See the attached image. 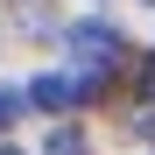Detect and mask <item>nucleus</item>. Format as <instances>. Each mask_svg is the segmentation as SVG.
Returning a JSON list of instances; mask_svg holds the SVG:
<instances>
[{
  "mask_svg": "<svg viewBox=\"0 0 155 155\" xmlns=\"http://www.w3.org/2000/svg\"><path fill=\"white\" fill-rule=\"evenodd\" d=\"M64 42H71V49H92V64H113L120 49H127V42H120V28H106V21H78Z\"/></svg>",
  "mask_w": 155,
  "mask_h": 155,
  "instance_id": "f257e3e1",
  "label": "nucleus"
},
{
  "mask_svg": "<svg viewBox=\"0 0 155 155\" xmlns=\"http://www.w3.org/2000/svg\"><path fill=\"white\" fill-rule=\"evenodd\" d=\"M28 99H35V106H42V113H64V106H71V99H78V85H71V78H57V71H42V78H35V85H28Z\"/></svg>",
  "mask_w": 155,
  "mask_h": 155,
  "instance_id": "f03ea898",
  "label": "nucleus"
},
{
  "mask_svg": "<svg viewBox=\"0 0 155 155\" xmlns=\"http://www.w3.org/2000/svg\"><path fill=\"white\" fill-rule=\"evenodd\" d=\"M49 155H92V141L78 127H49Z\"/></svg>",
  "mask_w": 155,
  "mask_h": 155,
  "instance_id": "7ed1b4c3",
  "label": "nucleus"
},
{
  "mask_svg": "<svg viewBox=\"0 0 155 155\" xmlns=\"http://www.w3.org/2000/svg\"><path fill=\"white\" fill-rule=\"evenodd\" d=\"M7 120H21V92H7V85H0V127H7Z\"/></svg>",
  "mask_w": 155,
  "mask_h": 155,
  "instance_id": "20e7f679",
  "label": "nucleus"
},
{
  "mask_svg": "<svg viewBox=\"0 0 155 155\" xmlns=\"http://www.w3.org/2000/svg\"><path fill=\"white\" fill-rule=\"evenodd\" d=\"M141 85H148V99H155V64H148V78H141Z\"/></svg>",
  "mask_w": 155,
  "mask_h": 155,
  "instance_id": "39448f33",
  "label": "nucleus"
},
{
  "mask_svg": "<svg viewBox=\"0 0 155 155\" xmlns=\"http://www.w3.org/2000/svg\"><path fill=\"white\" fill-rule=\"evenodd\" d=\"M0 155H21V148H0Z\"/></svg>",
  "mask_w": 155,
  "mask_h": 155,
  "instance_id": "423d86ee",
  "label": "nucleus"
}]
</instances>
